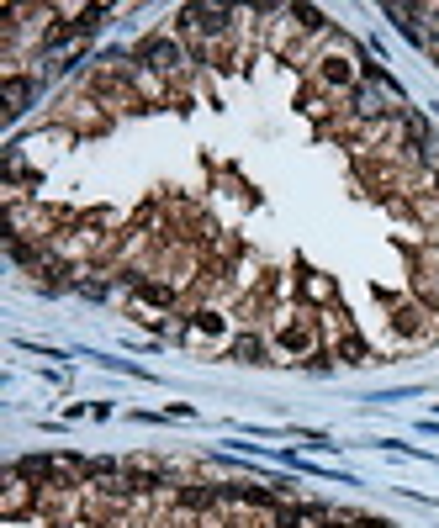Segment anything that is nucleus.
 Returning a JSON list of instances; mask_svg holds the SVG:
<instances>
[{"label":"nucleus","mask_w":439,"mask_h":528,"mask_svg":"<svg viewBox=\"0 0 439 528\" xmlns=\"http://www.w3.org/2000/svg\"><path fill=\"white\" fill-rule=\"evenodd\" d=\"M228 349H233V360H244V365H265V360H270V349H276V344H270L265 333H239Z\"/></svg>","instance_id":"obj_5"},{"label":"nucleus","mask_w":439,"mask_h":528,"mask_svg":"<svg viewBox=\"0 0 439 528\" xmlns=\"http://www.w3.org/2000/svg\"><path fill=\"white\" fill-rule=\"evenodd\" d=\"M313 85H323L328 96H350L360 85V69H355V43H344V37H328L323 53L313 59Z\"/></svg>","instance_id":"obj_1"},{"label":"nucleus","mask_w":439,"mask_h":528,"mask_svg":"<svg viewBox=\"0 0 439 528\" xmlns=\"http://www.w3.org/2000/svg\"><path fill=\"white\" fill-rule=\"evenodd\" d=\"M350 528H392L387 518H360V513H350Z\"/></svg>","instance_id":"obj_11"},{"label":"nucleus","mask_w":439,"mask_h":528,"mask_svg":"<svg viewBox=\"0 0 439 528\" xmlns=\"http://www.w3.org/2000/svg\"><path fill=\"white\" fill-rule=\"evenodd\" d=\"M424 307H413V301H402V307L392 312V328H397V338H424Z\"/></svg>","instance_id":"obj_8"},{"label":"nucleus","mask_w":439,"mask_h":528,"mask_svg":"<svg viewBox=\"0 0 439 528\" xmlns=\"http://www.w3.org/2000/svg\"><path fill=\"white\" fill-rule=\"evenodd\" d=\"M233 27H239V11H228V6H186L175 16V37H201L207 48L228 43Z\"/></svg>","instance_id":"obj_2"},{"label":"nucleus","mask_w":439,"mask_h":528,"mask_svg":"<svg viewBox=\"0 0 439 528\" xmlns=\"http://www.w3.org/2000/svg\"><path fill=\"white\" fill-rule=\"evenodd\" d=\"M302 296H307V301H334L339 291H334V280H328V275H307V280H302Z\"/></svg>","instance_id":"obj_10"},{"label":"nucleus","mask_w":439,"mask_h":528,"mask_svg":"<svg viewBox=\"0 0 439 528\" xmlns=\"http://www.w3.org/2000/svg\"><path fill=\"white\" fill-rule=\"evenodd\" d=\"M186 333H196V338H228V317L223 312H212V307H196L191 317H186Z\"/></svg>","instance_id":"obj_6"},{"label":"nucleus","mask_w":439,"mask_h":528,"mask_svg":"<svg viewBox=\"0 0 439 528\" xmlns=\"http://www.w3.org/2000/svg\"><path fill=\"white\" fill-rule=\"evenodd\" d=\"M32 90H38V80H27L22 69H16V74H6V117H22V111H27V101H32Z\"/></svg>","instance_id":"obj_7"},{"label":"nucleus","mask_w":439,"mask_h":528,"mask_svg":"<svg viewBox=\"0 0 439 528\" xmlns=\"http://www.w3.org/2000/svg\"><path fill=\"white\" fill-rule=\"evenodd\" d=\"M133 59L143 64V69H154V74H164L170 85H180L186 80V69H191V48L180 43V37H170V32H159V37H143L138 43V53Z\"/></svg>","instance_id":"obj_3"},{"label":"nucleus","mask_w":439,"mask_h":528,"mask_svg":"<svg viewBox=\"0 0 439 528\" xmlns=\"http://www.w3.org/2000/svg\"><path fill=\"white\" fill-rule=\"evenodd\" d=\"M334 360H344V365H365V360H371V344H365V338L350 328V333H344L339 344H334Z\"/></svg>","instance_id":"obj_9"},{"label":"nucleus","mask_w":439,"mask_h":528,"mask_svg":"<svg viewBox=\"0 0 439 528\" xmlns=\"http://www.w3.org/2000/svg\"><path fill=\"white\" fill-rule=\"evenodd\" d=\"M429 196H439V164L429 169Z\"/></svg>","instance_id":"obj_12"},{"label":"nucleus","mask_w":439,"mask_h":528,"mask_svg":"<svg viewBox=\"0 0 439 528\" xmlns=\"http://www.w3.org/2000/svg\"><path fill=\"white\" fill-rule=\"evenodd\" d=\"M270 344L291 360H313L318 354V317L313 312H281L276 328H270Z\"/></svg>","instance_id":"obj_4"}]
</instances>
